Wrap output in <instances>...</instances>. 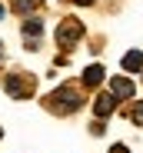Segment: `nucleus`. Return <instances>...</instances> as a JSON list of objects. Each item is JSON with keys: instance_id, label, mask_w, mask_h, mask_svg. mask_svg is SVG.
Instances as JSON below:
<instances>
[{"instance_id": "1", "label": "nucleus", "mask_w": 143, "mask_h": 153, "mask_svg": "<svg viewBox=\"0 0 143 153\" xmlns=\"http://www.w3.org/2000/svg\"><path fill=\"white\" fill-rule=\"evenodd\" d=\"M43 103H47V110H53V113H77V110L83 107V97H80L73 87H57Z\"/></svg>"}, {"instance_id": "3", "label": "nucleus", "mask_w": 143, "mask_h": 153, "mask_svg": "<svg viewBox=\"0 0 143 153\" xmlns=\"http://www.w3.org/2000/svg\"><path fill=\"white\" fill-rule=\"evenodd\" d=\"M4 90H7L10 97H17V100H27V97L33 93V76H30V73H13V76H7Z\"/></svg>"}, {"instance_id": "14", "label": "nucleus", "mask_w": 143, "mask_h": 153, "mask_svg": "<svg viewBox=\"0 0 143 153\" xmlns=\"http://www.w3.org/2000/svg\"><path fill=\"white\" fill-rule=\"evenodd\" d=\"M0 140H4V130H0Z\"/></svg>"}, {"instance_id": "5", "label": "nucleus", "mask_w": 143, "mask_h": 153, "mask_svg": "<svg viewBox=\"0 0 143 153\" xmlns=\"http://www.w3.org/2000/svg\"><path fill=\"white\" fill-rule=\"evenodd\" d=\"M113 110H116V97H113V93H100L97 100H93V113H97L100 120H107Z\"/></svg>"}, {"instance_id": "7", "label": "nucleus", "mask_w": 143, "mask_h": 153, "mask_svg": "<svg viewBox=\"0 0 143 153\" xmlns=\"http://www.w3.org/2000/svg\"><path fill=\"white\" fill-rule=\"evenodd\" d=\"M123 70L127 73H140L143 70V50H130V53L123 57Z\"/></svg>"}, {"instance_id": "2", "label": "nucleus", "mask_w": 143, "mask_h": 153, "mask_svg": "<svg viewBox=\"0 0 143 153\" xmlns=\"http://www.w3.org/2000/svg\"><path fill=\"white\" fill-rule=\"evenodd\" d=\"M80 37H83V23H80L77 17H63L60 27H57V43H60V47H73Z\"/></svg>"}, {"instance_id": "6", "label": "nucleus", "mask_w": 143, "mask_h": 153, "mask_svg": "<svg viewBox=\"0 0 143 153\" xmlns=\"http://www.w3.org/2000/svg\"><path fill=\"white\" fill-rule=\"evenodd\" d=\"M110 93L116 100H130L133 97V83L127 80V76H113V80H110Z\"/></svg>"}, {"instance_id": "9", "label": "nucleus", "mask_w": 143, "mask_h": 153, "mask_svg": "<svg viewBox=\"0 0 143 153\" xmlns=\"http://www.w3.org/2000/svg\"><path fill=\"white\" fill-rule=\"evenodd\" d=\"M37 7H40V0H10V10L13 13H30Z\"/></svg>"}, {"instance_id": "11", "label": "nucleus", "mask_w": 143, "mask_h": 153, "mask_svg": "<svg viewBox=\"0 0 143 153\" xmlns=\"http://www.w3.org/2000/svg\"><path fill=\"white\" fill-rule=\"evenodd\" d=\"M133 120H136V123H143V110H140V107L133 110Z\"/></svg>"}, {"instance_id": "10", "label": "nucleus", "mask_w": 143, "mask_h": 153, "mask_svg": "<svg viewBox=\"0 0 143 153\" xmlns=\"http://www.w3.org/2000/svg\"><path fill=\"white\" fill-rule=\"evenodd\" d=\"M110 153H130V150H127L123 143H116V146H110Z\"/></svg>"}, {"instance_id": "13", "label": "nucleus", "mask_w": 143, "mask_h": 153, "mask_svg": "<svg viewBox=\"0 0 143 153\" xmlns=\"http://www.w3.org/2000/svg\"><path fill=\"white\" fill-rule=\"evenodd\" d=\"M0 17H4V7H0Z\"/></svg>"}, {"instance_id": "8", "label": "nucleus", "mask_w": 143, "mask_h": 153, "mask_svg": "<svg viewBox=\"0 0 143 153\" xmlns=\"http://www.w3.org/2000/svg\"><path fill=\"white\" fill-rule=\"evenodd\" d=\"M103 76H107V70H103L100 63H93V67H87V70H83V83H87V87H97Z\"/></svg>"}, {"instance_id": "12", "label": "nucleus", "mask_w": 143, "mask_h": 153, "mask_svg": "<svg viewBox=\"0 0 143 153\" xmlns=\"http://www.w3.org/2000/svg\"><path fill=\"white\" fill-rule=\"evenodd\" d=\"M73 4H80V7H90V4H97V0H73Z\"/></svg>"}, {"instance_id": "4", "label": "nucleus", "mask_w": 143, "mask_h": 153, "mask_svg": "<svg viewBox=\"0 0 143 153\" xmlns=\"http://www.w3.org/2000/svg\"><path fill=\"white\" fill-rule=\"evenodd\" d=\"M40 37H43V23H40V17H27V20H23V43H27V50H37Z\"/></svg>"}]
</instances>
